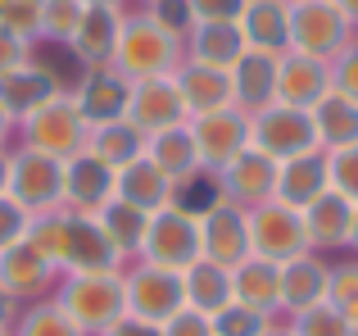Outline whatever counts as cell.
<instances>
[{"label": "cell", "mask_w": 358, "mask_h": 336, "mask_svg": "<svg viewBox=\"0 0 358 336\" xmlns=\"http://www.w3.org/2000/svg\"><path fill=\"white\" fill-rule=\"evenodd\" d=\"M345 41H350V18L336 9V0H299V5H290V41L286 46H295V55L327 59Z\"/></svg>", "instance_id": "6da1fadb"}, {"label": "cell", "mask_w": 358, "mask_h": 336, "mask_svg": "<svg viewBox=\"0 0 358 336\" xmlns=\"http://www.w3.org/2000/svg\"><path fill=\"white\" fill-rule=\"evenodd\" d=\"M114 55H118L122 69H131L136 78H164V69L177 55V36L164 32L150 14L145 18H127V23L118 27Z\"/></svg>", "instance_id": "7a4b0ae2"}, {"label": "cell", "mask_w": 358, "mask_h": 336, "mask_svg": "<svg viewBox=\"0 0 358 336\" xmlns=\"http://www.w3.org/2000/svg\"><path fill=\"white\" fill-rule=\"evenodd\" d=\"M122 309H127V295H122V286L105 273H87L64 295V314H69L78 328H114Z\"/></svg>", "instance_id": "3957f363"}, {"label": "cell", "mask_w": 358, "mask_h": 336, "mask_svg": "<svg viewBox=\"0 0 358 336\" xmlns=\"http://www.w3.org/2000/svg\"><path fill=\"white\" fill-rule=\"evenodd\" d=\"M122 295H127V309L136 314V323L159 328V323L182 314L186 286L177 282V273H168V268H150V273H141L131 286H122Z\"/></svg>", "instance_id": "277c9868"}, {"label": "cell", "mask_w": 358, "mask_h": 336, "mask_svg": "<svg viewBox=\"0 0 358 336\" xmlns=\"http://www.w3.org/2000/svg\"><path fill=\"white\" fill-rule=\"evenodd\" d=\"M250 241H254V250H259L263 259H281V264H286V259H299L308 232H304V218H299L295 209H286V204H272V209L254 214Z\"/></svg>", "instance_id": "5b68a950"}, {"label": "cell", "mask_w": 358, "mask_h": 336, "mask_svg": "<svg viewBox=\"0 0 358 336\" xmlns=\"http://www.w3.org/2000/svg\"><path fill=\"white\" fill-rule=\"evenodd\" d=\"M327 87H331V73L322 69V59H308V55L277 59V87H272V96L286 109H313L327 96Z\"/></svg>", "instance_id": "8992f818"}, {"label": "cell", "mask_w": 358, "mask_h": 336, "mask_svg": "<svg viewBox=\"0 0 358 336\" xmlns=\"http://www.w3.org/2000/svg\"><path fill=\"white\" fill-rule=\"evenodd\" d=\"M254 136H259L263 155H286V160L313 155V146H317L308 114H299V109H286V105L272 109V114H263L259 127H254Z\"/></svg>", "instance_id": "52a82bcc"}, {"label": "cell", "mask_w": 358, "mask_h": 336, "mask_svg": "<svg viewBox=\"0 0 358 336\" xmlns=\"http://www.w3.org/2000/svg\"><path fill=\"white\" fill-rule=\"evenodd\" d=\"M55 259H69L82 273H105L109 259H114V241H109V232L100 223L73 218V223H59V250H55Z\"/></svg>", "instance_id": "ba28073f"}, {"label": "cell", "mask_w": 358, "mask_h": 336, "mask_svg": "<svg viewBox=\"0 0 358 336\" xmlns=\"http://www.w3.org/2000/svg\"><path fill=\"white\" fill-rule=\"evenodd\" d=\"M236 27L245 36V50L277 55L290 41V5H281V0H245Z\"/></svg>", "instance_id": "9c48e42d"}, {"label": "cell", "mask_w": 358, "mask_h": 336, "mask_svg": "<svg viewBox=\"0 0 358 336\" xmlns=\"http://www.w3.org/2000/svg\"><path fill=\"white\" fill-rule=\"evenodd\" d=\"M145 241H150V255H155L159 268H186L200 250V232L186 214H164L145 227Z\"/></svg>", "instance_id": "30bf717a"}, {"label": "cell", "mask_w": 358, "mask_h": 336, "mask_svg": "<svg viewBox=\"0 0 358 336\" xmlns=\"http://www.w3.org/2000/svg\"><path fill=\"white\" fill-rule=\"evenodd\" d=\"M131 105V118H136V127H173L177 114H182V91H177V82L168 78H141V87L127 96Z\"/></svg>", "instance_id": "8fae6325"}, {"label": "cell", "mask_w": 358, "mask_h": 336, "mask_svg": "<svg viewBox=\"0 0 358 336\" xmlns=\"http://www.w3.org/2000/svg\"><path fill=\"white\" fill-rule=\"evenodd\" d=\"M177 91H182V105L200 109V114L227 109V100L236 96V91H231V73L213 69V64H191V69H182L177 73Z\"/></svg>", "instance_id": "7c38bea8"}, {"label": "cell", "mask_w": 358, "mask_h": 336, "mask_svg": "<svg viewBox=\"0 0 358 336\" xmlns=\"http://www.w3.org/2000/svg\"><path fill=\"white\" fill-rule=\"evenodd\" d=\"M327 282H331V273L317 259H286V268L277 273V300L295 304V309H313L327 300Z\"/></svg>", "instance_id": "4fadbf2b"}, {"label": "cell", "mask_w": 358, "mask_h": 336, "mask_svg": "<svg viewBox=\"0 0 358 336\" xmlns=\"http://www.w3.org/2000/svg\"><path fill=\"white\" fill-rule=\"evenodd\" d=\"M313 136L317 141H327L331 150H341V146H358V100L341 96V91H327L322 100L313 105Z\"/></svg>", "instance_id": "5bb4252c"}, {"label": "cell", "mask_w": 358, "mask_h": 336, "mask_svg": "<svg viewBox=\"0 0 358 336\" xmlns=\"http://www.w3.org/2000/svg\"><path fill=\"white\" fill-rule=\"evenodd\" d=\"M118 27H122V18H118L114 5H87V9H82L78 32H73V46H78L82 59L100 64V59H109V55H114Z\"/></svg>", "instance_id": "9a60e30c"}, {"label": "cell", "mask_w": 358, "mask_h": 336, "mask_svg": "<svg viewBox=\"0 0 358 336\" xmlns=\"http://www.w3.org/2000/svg\"><path fill=\"white\" fill-rule=\"evenodd\" d=\"M9 186L23 204H45L64 191V177L55 168L50 155H23L14 168H9Z\"/></svg>", "instance_id": "2e32d148"}, {"label": "cell", "mask_w": 358, "mask_h": 336, "mask_svg": "<svg viewBox=\"0 0 358 336\" xmlns=\"http://www.w3.org/2000/svg\"><path fill=\"white\" fill-rule=\"evenodd\" d=\"M304 232L308 241H327V246H336V241H350V223H354V204L345 200L341 191H322L317 200L304 204Z\"/></svg>", "instance_id": "e0dca14e"}, {"label": "cell", "mask_w": 358, "mask_h": 336, "mask_svg": "<svg viewBox=\"0 0 358 336\" xmlns=\"http://www.w3.org/2000/svg\"><path fill=\"white\" fill-rule=\"evenodd\" d=\"M272 87H277V55L245 50L236 59V73H231V91H236L245 105H268Z\"/></svg>", "instance_id": "ac0fdd59"}, {"label": "cell", "mask_w": 358, "mask_h": 336, "mask_svg": "<svg viewBox=\"0 0 358 336\" xmlns=\"http://www.w3.org/2000/svg\"><path fill=\"white\" fill-rule=\"evenodd\" d=\"M204 241H209L213 264L227 268V264H236V259L250 255V223H245L236 209H213L209 214V237Z\"/></svg>", "instance_id": "d6986e66"}, {"label": "cell", "mask_w": 358, "mask_h": 336, "mask_svg": "<svg viewBox=\"0 0 358 336\" xmlns=\"http://www.w3.org/2000/svg\"><path fill=\"white\" fill-rule=\"evenodd\" d=\"M195 141H200L195 150H200L204 160H236L241 146H245V123L236 114H227V109H213V114H204Z\"/></svg>", "instance_id": "ffe728a7"}, {"label": "cell", "mask_w": 358, "mask_h": 336, "mask_svg": "<svg viewBox=\"0 0 358 336\" xmlns=\"http://www.w3.org/2000/svg\"><path fill=\"white\" fill-rule=\"evenodd\" d=\"M55 96V78L41 69H14L0 73V109H41Z\"/></svg>", "instance_id": "44dd1931"}, {"label": "cell", "mask_w": 358, "mask_h": 336, "mask_svg": "<svg viewBox=\"0 0 358 336\" xmlns=\"http://www.w3.org/2000/svg\"><path fill=\"white\" fill-rule=\"evenodd\" d=\"M32 136L41 155H69L78 146V114L69 105H41L32 118Z\"/></svg>", "instance_id": "7402d4cb"}, {"label": "cell", "mask_w": 358, "mask_h": 336, "mask_svg": "<svg viewBox=\"0 0 358 336\" xmlns=\"http://www.w3.org/2000/svg\"><path fill=\"white\" fill-rule=\"evenodd\" d=\"M45 277V255L32 241H14V246L0 255V286L5 291H36Z\"/></svg>", "instance_id": "603a6c76"}, {"label": "cell", "mask_w": 358, "mask_h": 336, "mask_svg": "<svg viewBox=\"0 0 358 336\" xmlns=\"http://www.w3.org/2000/svg\"><path fill=\"white\" fill-rule=\"evenodd\" d=\"M195 55L200 64H213V69H227L245 55V36L236 23H200L195 27Z\"/></svg>", "instance_id": "cb8c5ba5"}, {"label": "cell", "mask_w": 358, "mask_h": 336, "mask_svg": "<svg viewBox=\"0 0 358 336\" xmlns=\"http://www.w3.org/2000/svg\"><path fill=\"white\" fill-rule=\"evenodd\" d=\"M182 286H186V300H191L200 314H222L227 300H231V282H227V273H222L218 264L191 268V277H186Z\"/></svg>", "instance_id": "d4e9b609"}, {"label": "cell", "mask_w": 358, "mask_h": 336, "mask_svg": "<svg viewBox=\"0 0 358 336\" xmlns=\"http://www.w3.org/2000/svg\"><path fill=\"white\" fill-rule=\"evenodd\" d=\"M127 105V82L118 73H91L87 87H82V114L87 118H118Z\"/></svg>", "instance_id": "484cf974"}, {"label": "cell", "mask_w": 358, "mask_h": 336, "mask_svg": "<svg viewBox=\"0 0 358 336\" xmlns=\"http://www.w3.org/2000/svg\"><path fill=\"white\" fill-rule=\"evenodd\" d=\"M118 191H122V200L136 204V209H155V204L164 200V191H168V173L159 164H136L131 160L127 177L118 182Z\"/></svg>", "instance_id": "4316f807"}, {"label": "cell", "mask_w": 358, "mask_h": 336, "mask_svg": "<svg viewBox=\"0 0 358 336\" xmlns=\"http://www.w3.org/2000/svg\"><path fill=\"white\" fill-rule=\"evenodd\" d=\"M327 191V164L313 160V155H299V160L286 164V177H281V195L295 204H308Z\"/></svg>", "instance_id": "83f0119b"}, {"label": "cell", "mask_w": 358, "mask_h": 336, "mask_svg": "<svg viewBox=\"0 0 358 336\" xmlns=\"http://www.w3.org/2000/svg\"><path fill=\"white\" fill-rule=\"evenodd\" d=\"M109 186H114V177H109V164H100L96 155H91V160H78V164L69 168V177H64V191H69L73 200H82V204L105 200Z\"/></svg>", "instance_id": "f1b7e54d"}, {"label": "cell", "mask_w": 358, "mask_h": 336, "mask_svg": "<svg viewBox=\"0 0 358 336\" xmlns=\"http://www.w3.org/2000/svg\"><path fill=\"white\" fill-rule=\"evenodd\" d=\"M82 0H41V9H36V32L45 36V41H59L69 46L73 32H78L82 23Z\"/></svg>", "instance_id": "f546056e"}, {"label": "cell", "mask_w": 358, "mask_h": 336, "mask_svg": "<svg viewBox=\"0 0 358 336\" xmlns=\"http://www.w3.org/2000/svg\"><path fill=\"white\" fill-rule=\"evenodd\" d=\"M231 291L241 295L245 309H263V304L277 300V268H272L268 259H263V264L241 268V277H236V286H231Z\"/></svg>", "instance_id": "4dcf8cb0"}, {"label": "cell", "mask_w": 358, "mask_h": 336, "mask_svg": "<svg viewBox=\"0 0 358 336\" xmlns=\"http://www.w3.org/2000/svg\"><path fill=\"white\" fill-rule=\"evenodd\" d=\"M100 227L109 232L114 246H136L150 223H145V209H136V204H114V209H105V223H100Z\"/></svg>", "instance_id": "1f68e13d"}, {"label": "cell", "mask_w": 358, "mask_h": 336, "mask_svg": "<svg viewBox=\"0 0 358 336\" xmlns=\"http://www.w3.org/2000/svg\"><path fill=\"white\" fill-rule=\"evenodd\" d=\"M231 186L241 195H263L272 186V164L268 155H236L231 160Z\"/></svg>", "instance_id": "d6a6232c"}, {"label": "cell", "mask_w": 358, "mask_h": 336, "mask_svg": "<svg viewBox=\"0 0 358 336\" xmlns=\"http://www.w3.org/2000/svg\"><path fill=\"white\" fill-rule=\"evenodd\" d=\"M213 200H218L213 177H182V186H177V214H186V218L213 214Z\"/></svg>", "instance_id": "836d02e7"}, {"label": "cell", "mask_w": 358, "mask_h": 336, "mask_svg": "<svg viewBox=\"0 0 358 336\" xmlns=\"http://www.w3.org/2000/svg\"><path fill=\"white\" fill-rule=\"evenodd\" d=\"M327 177H331V186L345 200L358 204V146H341L331 155V164H327Z\"/></svg>", "instance_id": "e575fe53"}, {"label": "cell", "mask_w": 358, "mask_h": 336, "mask_svg": "<svg viewBox=\"0 0 358 336\" xmlns=\"http://www.w3.org/2000/svg\"><path fill=\"white\" fill-rule=\"evenodd\" d=\"M299 336H350V323H345V314L336 309L331 300H322V304H313V309H304Z\"/></svg>", "instance_id": "d590c367"}, {"label": "cell", "mask_w": 358, "mask_h": 336, "mask_svg": "<svg viewBox=\"0 0 358 336\" xmlns=\"http://www.w3.org/2000/svg\"><path fill=\"white\" fill-rule=\"evenodd\" d=\"M155 155H159V168H164V173H186L191 160H195V146H191L186 132H164L159 146H155Z\"/></svg>", "instance_id": "8d00e7d4"}, {"label": "cell", "mask_w": 358, "mask_h": 336, "mask_svg": "<svg viewBox=\"0 0 358 336\" xmlns=\"http://www.w3.org/2000/svg\"><path fill=\"white\" fill-rule=\"evenodd\" d=\"M150 18H155L164 32H173V36H182V32L195 27V14H191L186 0H150Z\"/></svg>", "instance_id": "74e56055"}, {"label": "cell", "mask_w": 358, "mask_h": 336, "mask_svg": "<svg viewBox=\"0 0 358 336\" xmlns=\"http://www.w3.org/2000/svg\"><path fill=\"white\" fill-rule=\"evenodd\" d=\"M96 160L100 164H131V160H136V132H127V127H109V132L100 136V146H96Z\"/></svg>", "instance_id": "f35d334b"}, {"label": "cell", "mask_w": 358, "mask_h": 336, "mask_svg": "<svg viewBox=\"0 0 358 336\" xmlns=\"http://www.w3.org/2000/svg\"><path fill=\"white\" fill-rule=\"evenodd\" d=\"M209 328H213V336H259L263 318H259V309H245V304L231 309L227 304V309L218 314V323H209Z\"/></svg>", "instance_id": "ab89813d"}, {"label": "cell", "mask_w": 358, "mask_h": 336, "mask_svg": "<svg viewBox=\"0 0 358 336\" xmlns=\"http://www.w3.org/2000/svg\"><path fill=\"white\" fill-rule=\"evenodd\" d=\"M23 336H78V323L64 309H41L23 323Z\"/></svg>", "instance_id": "60d3db41"}, {"label": "cell", "mask_w": 358, "mask_h": 336, "mask_svg": "<svg viewBox=\"0 0 358 336\" xmlns=\"http://www.w3.org/2000/svg\"><path fill=\"white\" fill-rule=\"evenodd\" d=\"M195 14V23H236L245 0H186Z\"/></svg>", "instance_id": "b9f144b4"}, {"label": "cell", "mask_w": 358, "mask_h": 336, "mask_svg": "<svg viewBox=\"0 0 358 336\" xmlns=\"http://www.w3.org/2000/svg\"><path fill=\"white\" fill-rule=\"evenodd\" d=\"M327 300L336 304V309H345L350 300H358V264H345L331 273V282H327Z\"/></svg>", "instance_id": "7bdbcfd3"}, {"label": "cell", "mask_w": 358, "mask_h": 336, "mask_svg": "<svg viewBox=\"0 0 358 336\" xmlns=\"http://www.w3.org/2000/svg\"><path fill=\"white\" fill-rule=\"evenodd\" d=\"M331 82H336V91H341V96L358 100V46H345V55H341V64H336Z\"/></svg>", "instance_id": "ee69618b"}, {"label": "cell", "mask_w": 358, "mask_h": 336, "mask_svg": "<svg viewBox=\"0 0 358 336\" xmlns=\"http://www.w3.org/2000/svg\"><path fill=\"white\" fill-rule=\"evenodd\" d=\"M23 59H27V41H23L18 32H9L5 23H0V73L23 69Z\"/></svg>", "instance_id": "f6af8a7d"}, {"label": "cell", "mask_w": 358, "mask_h": 336, "mask_svg": "<svg viewBox=\"0 0 358 336\" xmlns=\"http://www.w3.org/2000/svg\"><path fill=\"white\" fill-rule=\"evenodd\" d=\"M23 232H27L23 209H18V204H9V200H0V250H9L14 241H23Z\"/></svg>", "instance_id": "bcb514c9"}, {"label": "cell", "mask_w": 358, "mask_h": 336, "mask_svg": "<svg viewBox=\"0 0 358 336\" xmlns=\"http://www.w3.org/2000/svg\"><path fill=\"white\" fill-rule=\"evenodd\" d=\"M164 336H213V328L200 318V314H177V318H168L164 323Z\"/></svg>", "instance_id": "7dc6e473"}, {"label": "cell", "mask_w": 358, "mask_h": 336, "mask_svg": "<svg viewBox=\"0 0 358 336\" xmlns=\"http://www.w3.org/2000/svg\"><path fill=\"white\" fill-rule=\"evenodd\" d=\"M105 336H164V332L150 323H114V328H105Z\"/></svg>", "instance_id": "c3c4849f"}, {"label": "cell", "mask_w": 358, "mask_h": 336, "mask_svg": "<svg viewBox=\"0 0 358 336\" xmlns=\"http://www.w3.org/2000/svg\"><path fill=\"white\" fill-rule=\"evenodd\" d=\"M336 9H341L350 23H358V0H336Z\"/></svg>", "instance_id": "681fc988"}, {"label": "cell", "mask_w": 358, "mask_h": 336, "mask_svg": "<svg viewBox=\"0 0 358 336\" xmlns=\"http://www.w3.org/2000/svg\"><path fill=\"white\" fill-rule=\"evenodd\" d=\"M5 314H9V295H5V286H0V323H5Z\"/></svg>", "instance_id": "f907efd6"}, {"label": "cell", "mask_w": 358, "mask_h": 336, "mask_svg": "<svg viewBox=\"0 0 358 336\" xmlns=\"http://www.w3.org/2000/svg\"><path fill=\"white\" fill-rule=\"evenodd\" d=\"M350 241L358 246V204H354V223H350Z\"/></svg>", "instance_id": "816d5d0a"}, {"label": "cell", "mask_w": 358, "mask_h": 336, "mask_svg": "<svg viewBox=\"0 0 358 336\" xmlns=\"http://www.w3.org/2000/svg\"><path fill=\"white\" fill-rule=\"evenodd\" d=\"M82 5H114V0H82Z\"/></svg>", "instance_id": "f5cc1de1"}, {"label": "cell", "mask_w": 358, "mask_h": 336, "mask_svg": "<svg viewBox=\"0 0 358 336\" xmlns=\"http://www.w3.org/2000/svg\"><path fill=\"white\" fill-rule=\"evenodd\" d=\"M9 5H14V0H0V18H5V9H9Z\"/></svg>", "instance_id": "db71d44e"}, {"label": "cell", "mask_w": 358, "mask_h": 336, "mask_svg": "<svg viewBox=\"0 0 358 336\" xmlns=\"http://www.w3.org/2000/svg\"><path fill=\"white\" fill-rule=\"evenodd\" d=\"M0 186H5V164H0Z\"/></svg>", "instance_id": "11a10c76"}, {"label": "cell", "mask_w": 358, "mask_h": 336, "mask_svg": "<svg viewBox=\"0 0 358 336\" xmlns=\"http://www.w3.org/2000/svg\"><path fill=\"white\" fill-rule=\"evenodd\" d=\"M281 5H299V0H281Z\"/></svg>", "instance_id": "9f6ffc18"}]
</instances>
